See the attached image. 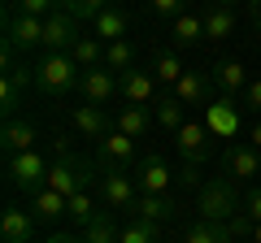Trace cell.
<instances>
[{
	"mask_svg": "<svg viewBox=\"0 0 261 243\" xmlns=\"http://www.w3.org/2000/svg\"><path fill=\"white\" fill-rule=\"evenodd\" d=\"M196 208H200V222H231L235 213L244 208V191L231 174L209 178L205 187L196 191Z\"/></svg>",
	"mask_w": 261,
	"mask_h": 243,
	"instance_id": "1",
	"label": "cell"
},
{
	"mask_svg": "<svg viewBox=\"0 0 261 243\" xmlns=\"http://www.w3.org/2000/svg\"><path fill=\"white\" fill-rule=\"evenodd\" d=\"M83 83V66L70 52H44L35 61V87L44 96H70Z\"/></svg>",
	"mask_w": 261,
	"mask_h": 243,
	"instance_id": "2",
	"label": "cell"
},
{
	"mask_svg": "<svg viewBox=\"0 0 261 243\" xmlns=\"http://www.w3.org/2000/svg\"><path fill=\"white\" fill-rule=\"evenodd\" d=\"M48 169H53V161L44 157L39 148H31V152H18V157H5V174H9V187H18V191H39L48 183Z\"/></svg>",
	"mask_w": 261,
	"mask_h": 243,
	"instance_id": "3",
	"label": "cell"
},
{
	"mask_svg": "<svg viewBox=\"0 0 261 243\" xmlns=\"http://www.w3.org/2000/svg\"><path fill=\"white\" fill-rule=\"evenodd\" d=\"M44 187H53V191H61L65 200L70 196H79V191H87L92 187V161H83V157H57L53 161V169H48V183Z\"/></svg>",
	"mask_w": 261,
	"mask_h": 243,
	"instance_id": "4",
	"label": "cell"
},
{
	"mask_svg": "<svg viewBox=\"0 0 261 243\" xmlns=\"http://www.w3.org/2000/svg\"><path fill=\"white\" fill-rule=\"evenodd\" d=\"M96 196H100V208L109 213H130L140 187H135V174H122V169H100L96 178Z\"/></svg>",
	"mask_w": 261,
	"mask_h": 243,
	"instance_id": "5",
	"label": "cell"
},
{
	"mask_svg": "<svg viewBox=\"0 0 261 243\" xmlns=\"http://www.w3.org/2000/svg\"><path fill=\"white\" fill-rule=\"evenodd\" d=\"M135 143L140 139H130V135H122V131H109L105 139H96V161H100V169H122V174H130V169L144 161Z\"/></svg>",
	"mask_w": 261,
	"mask_h": 243,
	"instance_id": "6",
	"label": "cell"
},
{
	"mask_svg": "<svg viewBox=\"0 0 261 243\" xmlns=\"http://www.w3.org/2000/svg\"><path fill=\"white\" fill-rule=\"evenodd\" d=\"M200 122L209 126L214 139H231L235 143V135L244 131V104L235 100V96H218V100L205 109V117H200Z\"/></svg>",
	"mask_w": 261,
	"mask_h": 243,
	"instance_id": "7",
	"label": "cell"
},
{
	"mask_svg": "<svg viewBox=\"0 0 261 243\" xmlns=\"http://www.w3.org/2000/svg\"><path fill=\"white\" fill-rule=\"evenodd\" d=\"M44 22L48 18H31V13H9L5 22V48L9 52H31V48H44Z\"/></svg>",
	"mask_w": 261,
	"mask_h": 243,
	"instance_id": "8",
	"label": "cell"
},
{
	"mask_svg": "<svg viewBox=\"0 0 261 243\" xmlns=\"http://www.w3.org/2000/svg\"><path fill=\"white\" fill-rule=\"evenodd\" d=\"M157 74H152V70H126V74H118V92H122V100L126 104H140V109H152V104L161 100L157 96Z\"/></svg>",
	"mask_w": 261,
	"mask_h": 243,
	"instance_id": "9",
	"label": "cell"
},
{
	"mask_svg": "<svg viewBox=\"0 0 261 243\" xmlns=\"http://www.w3.org/2000/svg\"><path fill=\"white\" fill-rule=\"evenodd\" d=\"M209 126L205 122H183L178 126V135H174V148H178V157H183V165H205L209 161Z\"/></svg>",
	"mask_w": 261,
	"mask_h": 243,
	"instance_id": "10",
	"label": "cell"
},
{
	"mask_svg": "<svg viewBox=\"0 0 261 243\" xmlns=\"http://www.w3.org/2000/svg\"><path fill=\"white\" fill-rule=\"evenodd\" d=\"M214 87H218V83H214V74H205V70H187V74L178 78V87H174L170 96H174V100H183L187 109H192V104L209 109V104L218 100V96H214Z\"/></svg>",
	"mask_w": 261,
	"mask_h": 243,
	"instance_id": "11",
	"label": "cell"
},
{
	"mask_svg": "<svg viewBox=\"0 0 261 243\" xmlns=\"http://www.w3.org/2000/svg\"><path fill=\"white\" fill-rule=\"evenodd\" d=\"M79 44V18L74 13L57 9L53 18L44 22V52H70Z\"/></svg>",
	"mask_w": 261,
	"mask_h": 243,
	"instance_id": "12",
	"label": "cell"
},
{
	"mask_svg": "<svg viewBox=\"0 0 261 243\" xmlns=\"http://www.w3.org/2000/svg\"><path fill=\"white\" fill-rule=\"evenodd\" d=\"M226 174L235 178V183H252V178L261 174V152L252 148L248 139H235V143H226Z\"/></svg>",
	"mask_w": 261,
	"mask_h": 243,
	"instance_id": "13",
	"label": "cell"
},
{
	"mask_svg": "<svg viewBox=\"0 0 261 243\" xmlns=\"http://www.w3.org/2000/svg\"><path fill=\"white\" fill-rule=\"evenodd\" d=\"M174 178H178V174H174V169H170L161 157H144L140 165H135V187L148 191V196H166Z\"/></svg>",
	"mask_w": 261,
	"mask_h": 243,
	"instance_id": "14",
	"label": "cell"
},
{
	"mask_svg": "<svg viewBox=\"0 0 261 243\" xmlns=\"http://www.w3.org/2000/svg\"><path fill=\"white\" fill-rule=\"evenodd\" d=\"M70 126H74L83 139H105V135L113 131V117L100 104H74V109H70Z\"/></svg>",
	"mask_w": 261,
	"mask_h": 243,
	"instance_id": "15",
	"label": "cell"
},
{
	"mask_svg": "<svg viewBox=\"0 0 261 243\" xmlns=\"http://www.w3.org/2000/svg\"><path fill=\"white\" fill-rule=\"evenodd\" d=\"M79 92H83V104H109L113 96H122V92H118V74H113V70H105V66L83 70Z\"/></svg>",
	"mask_w": 261,
	"mask_h": 243,
	"instance_id": "16",
	"label": "cell"
},
{
	"mask_svg": "<svg viewBox=\"0 0 261 243\" xmlns=\"http://www.w3.org/2000/svg\"><path fill=\"white\" fill-rule=\"evenodd\" d=\"M200 13H205V39H209V44H222V39L235 35V9H231V5L205 0V5H200Z\"/></svg>",
	"mask_w": 261,
	"mask_h": 243,
	"instance_id": "17",
	"label": "cell"
},
{
	"mask_svg": "<svg viewBox=\"0 0 261 243\" xmlns=\"http://www.w3.org/2000/svg\"><path fill=\"white\" fill-rule=\"evenodd\" d=\"M174 208H178V204H174L170 196H148V191H140V196H135V204H130V217L170 226V222H174Z\"/></svg>",
	"mask_w": 261,
	"mask_h": 243,
	"instance_id": "18",
	"label": "cell"
},
{
	"mask_svg": "<svg viewBox=\"0 0 261 243\" xmlns=\"http://www.w3.org/2000/svg\"><path fill=\"white\" fill-rule=\"evenodd\" d=\"M170 39H174V48H196L200 39H205V13L200 9H183L174 22H170Z\"/></svg>",
	"mask_w": 261,
	"mask_h": 243,
	"instance_id": "19",
	"label": "cell"
},
{
	"mask_svg": "<svg viewBox=\"0 0 261 243\" xmlns=\"http://www.w3.org/2000/svg\"><path fill=\"white\" fill-rule=\"evenodd\" d=\"M92 26H96V39H100V44H118V39H126V31H130V13L118 9V5H109V9H100L92 18Z\"/></svg>",
	"mask_w": 261,
	"mask_h": 243,
	"instance_id": "20",
	"label": "cell"
},
{
	"mask_svg": "<svg viewBox=\"0 0 261 243\" xmlns=\"http://www.w3.org/2000/svg\"><path fill=\"white\" fill-rule=\"evenodd\" d=\"M35 126L31 122H18V117H9L5 122V131H0V148H5V157H18V152H31L35 148Z\"/></svg>",
	"mask_w": 261,
	"mask_h": 243,
	"instance_id": "21",
	"label": "cell"
},
{
	"mask_svg": "<svg viewBox=\"0 0 261 243\" xmlns=\"http://www.w3.org/2000/svg\"><path fill=\"white\" fill-rule=\"evenodd\" d=\"M35 222H39V217L31 213V208H9L5 222H0V239H5V243H31Z\"/></svg>",
	"mask_w": 261,
	"mask_h": 243,
	"instance_id": "22",
	"label": "cell"
},
{
	"mask_svg": "<svg viewBox=\"0 0 261 243\" xmlns=\"http://www.w3.org/2000/svg\"><path fill=\"white\" fill-rule=\"evenodd\" d=\"M214 83H218L222 96H244L252 78H248V70H244V61H218L214 66Z\"/></svg>",
	"mask_w": 261,
	"mask_h": 243,
	"instance_id": "23",
	"label": "cell"
},
{
	"mask_svg": "<svg viewBox=\"0 0 261 243\" xmlns=\"http://www.w3.org/2000/svg\"><path fill=\"white\" fill-rule=\"evenodd\" d=\"M27 208L39 217V222H53V217H61L65 208H70V200H65L61 191H53V187H39V191L27 196Z\"/></svg>",
	"mask_w": 261,
	"mask_h": 243,
	"instance_id": "24",
	"label": "cell"
},
{
	"mask_svg": "<svg viewBox=\"0 0 261 243\" xmlns=\"http://www.w3.org/2000/svg\"><path fill=\"white\" fill-rule=\"evenodd\" d=\"M152 126V109H140V104H126V109H118V117H113V131L130 135V139H144Z\"/></svg>",
	"mask_w": 261,
	"mask_h": 243,
	"instance_id": "25",
	"label": "cell"
},
{
	"mask_svg": "<svg viewBox=\"0 0 261 243\" xmlns=\"http://www.w3.org/2000/svg\"><path fill=\"white\" fill-rule=\"evenodd\" d=\"M83 243H122V230H118V222H113L109 208H100V213L83 226Z\"/></svg>",
	"mask_w": 261,
	"mask_h": 243,
	"instance_id": "26",
	"label": "cell"
},
{
	"mask_svg": "<svg viewBox=\"0 0 261 243\" xmlns=\"http://www.w3.org/2000/svg\"><path fill=\"white\" fill-rule=\"evenodd\" d=\"M152 74H157V83H161V87H170V92H174L178 78L187 74L183 61H178V48H166V52H157V61H152Z\"/></svg>",
	"mask_w": 261,
	"mask_h": 243,
	"instance_id": "27",
	"label": "cell"
},
{
	"mask_svg": "<svg viewBox=\"0 0 261 243\" xmlns=\"http://www.w3.org/2000/svg\"><path fill=\"white\" fill-rule=\"evenodd\" d=\"M183 109H187L183 100H174V96H161V100L152 104V122H157L161 131L178 135V126H183Z\"/></svg>",
	"mask_w": 261,
	"mask_h": 243,
	"instance_id": "28",
	"label": "cell"
},
{
	"mask_svg": "<svg viewBox=\"0 0 261 243\" xmlns=\"http://www.w3.org/2000/svg\"><path fill=\"white\" fill-rule=\"evenodd\" d=\"M183 243H235V234H231L226 222H196L183 234Z\"/></svg>",
	"mask_w": 261,
	"mask_h": 243,
	"instance_id": "29",
	"label": "cell"
},
{
	"mask_svg": "<svg viewBox=\"0 0 261 243\" xmlns=\"http://www.w3.org/2000/svg\"><path fill=\"white\" fill-rule=\"evenodd\" d=\"M122 243H166V226L130 217V222L122 226Z\"/></svg>",
	"mask_w": 261,
	"mask_h": 243,
	"instance_id": "30",
	"label": "cell"
},
{
	"mask_svg": "<svg viewBox=\"0 0 261 243\" xmlns=\"http://www.w3.org/2000/svg\"><path fill=\"white\" fill-rule=\"evenodd\" d=\"M105 70H113V74H126V70H135V44H130V39L105 44Z\"/></svg>",
	"mask_w": 261,
	"mask_h": 243,
	"instance_id": "31",
	"label": "cell"
},
{
	"mask_svg": "<svg viewBox=\"0 0 261 243\" xmlns=\"http://www.w3.org/2000/svg\"><path fill=\"white\" fill-rule=\"evenodd\" d=\"M70 56H74L83 70H96V66H105V44L96 35H79V44L70 48Z\"/></svg>",
	"mask_w": 261,
	"mask_h": 243,
	"instance_id": "32",
	"label": "cell"
},
{
	"mask_svg": "<svg viewBox=\"0 0 261 243\" xmlns=\"http://www.w3.org/2000/svg\"><path fill=\"white\" fill-rule=\"evenodd\" d=\"M96 213H100V208H96V200H92V187H87V191H79V196H70V208H65V217H70V222L87 226Z\"/></svg>",
	"mask_w": 261,
	"mask_h": 243,
	"instance_id": "33",
	"label": "cell"
},
{
	"mask_svg": "<svg viewBox=\"0 0 261 243\" xmlns=\"http://www.w3.org/2000/svg\"><path fill=\"white\" fill-rule=\"evenodd\" d=\"M113 0H61L65 13H74V18H96L100 9H109Z\"/></svg>",
	"mask_w": 261,
	"mask_h": 243,
	"instance_id": "34",
	"label": "cell"
},
{
	"mask_svg": "<svg viewBox=\"0 0 261 243\" xmlns=\"http://www.w3.org/2000/svg\"><path fill=\"white\" fill-rule=\"evenodd\" d=\"M61 9V0H18V13H31V18H53Z\"/></svg>",
	"mask_w": 261,
	"mask_h": 243,
	"instance_id": "35",
	"label": "cell"
},
{
	"mask_svg": "<svg viewBox=\"0 0 261 243\" xmlns=\"http://www.w3.org/2000/svg\"><path fill=\"white\" fill-rule=\"evenodd\" d=\"M0 100H5L0 109L13 117V109H18V100H22V87H18V78H13V74H5V83H0Z\"/></svg>",
	"mask_w": 261,
	"mask_h": 243,
	"instance_id": "36",
	"label": "cell"
},
{
	"mask_svg": "<svg viewBox=\"0 0 261 243\" xmlns=\"http://www.w3.org/2000/svg\"><path fill=\"white\" fill-rule=\"evenodd\" d=\"M226 226H231V234H235V239H248V243H252V234H257V222H252V217L244 213V208H240V213H235Z\"/></svg>",
	"mask_w": 261,
	"mask_h": 243,
	"instance_id": "37",
	"label": "cell"
},
{
	"mask_svg": "<svg viewBox=\"0 0 261 243\" xmlns=\"http://www.w3.org/2000/svg\"><path fill=\"white\" fill-rule=\"evenodd\" d=\"M148 5H152V13H157V18H170V22L187 9V0H148Z\"/></svg>",
	"mask_w": 261,
	"mask_h": 243,
	"instance_id": "38",
	"label": "cell"
},
{
	"mask_svg": "<svg viewBox=\"0 0 261 243\" xmlns=\"http://www.w3.org/2000/svg\"><path fill=\"white\" fill-rule=\"evenodd\" d=\"M240 104H244L248 113H261V78H252V83H248V92L240 96Z\"/></svg>",
	"mask_w": 261,
	"mask_h": 243,
	"instance_id": "39",
	"label": "cell"
},
{
	"mask_svg": "<svg viewBox=\"0 0 261 243\" xmlns=\"http://www.w3.org/2000/svg\"><path fill=\"white\" fill-rule=\"evenodd\" d=\"M244 213H248L252 222H261V187H252V191H244Z\"/></svg>",
	"mask_w": 261,
	"mask_h": 243,
	"instance_id": "40",
	"label": "cell"
},
{
	"mask_svg": "<svg viewBox=\"0 0 261 243\" xmlns=\"http://www.w3.org/2000/svg\"><path fill=\"white\" fill-rule=\"evenodd\" d=\"M178 183H183V187H196V183H200V165H183L178 169Z\"/></svg>",
	"mask_w": 261,
	"mask_h": 243,
	"instance_id": "41",
	"label": "cell"
},
{
	"mask_svg": "<svg viewBox=\"0 0 261 243\" xmlns=\"http://www.w3.org/2000/svg\"><path fill=\"white\" fill-rule=\"evenodd\" d=\"M248 143L261 152V122H252V126H248Z\"/></svg>",
	"mask_w": 261,
	"mask_h": 243,
	"instance_id": "42",
	"label": "cell"
},
{
	"mask_svg": "<svg viewBox=\"0 0 261 243\" xmlns=\"http://www.w3.org/2000/svg\"><path fill=\"white\" fill-rule=\"evenodd\" d=\"M252 26L261 31V0H252Z\"/></svg>",
	"mask_w": 261,
	"mask_h": 243,
	"instance_id": "43",
	"label": "cell"
},
{
	"mask_svg": "<svg viewBox=\"0 0 261 243\" xmlns=\"http://www.w3.org/2000/svg\"><path fill=\"white\" fill-rule=\"evenodd\" d=\"M48 243H83V239H74V234H53Z\"/></svg>",
	"mask_w": 261,
	"mask_h": 243,
	"instance_id": "44",
	"label": "cell"
},
{
	"mask_svg": "<svg viewBox=\"0 0 261 243\" xmlns=\"http://www.w3.org/2000/svg\"><path fill=\"white\" fill-rule=\"evenodd\" d=\"M252 243H261V222H257V234H252Z\"/></svg>",
	"mask_w": 261,
	"mask_h": 243,
	"instance_id": "45",
	"label": "cell"
},
{
	"mask_svg": "<svg viewBox=\"0 0 261 243\" xmlns=\"http://www.w3.org/2000/svg\"><path fill=\"white\" fill-rule=\"evenodd\" d=\"M218 5H231V0H218Z\"/></svg>",
	"mask_w": 261,
	"mask_h": 243,
	"instance_id": "46",
	"label": "cell"
}]
</instances>
